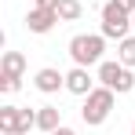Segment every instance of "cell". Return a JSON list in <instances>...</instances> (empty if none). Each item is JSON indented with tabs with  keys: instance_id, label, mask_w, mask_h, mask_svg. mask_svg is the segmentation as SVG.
Returning a JSON list of instances; mask_svg holds the SVG:
<instances>
[{
	"instance_id": "7",
	"label": "cell",
	"mask_w": 135,
	"mask_h": 135,
	"mask_svg": "<svg viewBox=\"0 0 135 135\" xmlns=\"http://www.w3.org/2000/svg\"><path fill=\"white\" fill-rule=\"evenodd\" d=\"M91 88H95V80H91L88 66H73V69L66 73V91H69V95H80V99H84Z\"/></svg>"
},
{
	"instance_id": "2",
	"label": "cell",
	"mask_w": 135,
	"mask_h": 135,
	"mask_svg": "<svg viewBox=\"0 0 135 135\" xmlns=\"http://www.w3.org/2000/svg\"><path fill=\"white\" fill-rule=\"evenodd\" d=\"M73 66H99L102 62V51H106V37L102 33H77L66 44Z\"/></svg>"
},
{
	"instance_id": "17",
	"label": "cell",
	"mask_w": 135,
	"mask_h": 135,
	"mask_svg": "<svg viewBox=\"0 0 135 135\" xmlns=\"http://www.w3.org/2000/svg\"><path fill=\"white\" fill-rule=\"evenodd\" d=\"M132 29H135V15H132Z\"/></svg>"
},
{
	"instance_id": "6",
	"label": "cell",
	"mask_w": 135,
	"mask_h": 135,
	"mask_svg": "<svg viewBox=\"0 0 135 135\" xmlns=\"http://www.w3.org/2000/svg\"><path fill=\"white\" fill-rule=\"evenodd\" d=\"M33 88L40 91V95H55L59 88H66V73H59L55 66H44V69H37Z\"/></svg>"
},
{
	"instance_id": "14",
	"label": "cell",
	"mask_w": 135,
	"mask_h": 135,
	"mask_svg": "<svg viewBox=\"0 0 135 135\" xmlns=\"http://www.w3.org/2000/svg\"><path fill=\"white\" fill-rule=\"evenodd\" d=\"M117 7H124L128 15H135V0H117Z\"/></svg>"
},
{
	"instance_id": "11",
	"label": "cell",
	"mask_w": 135,
	"mask_h": 135,
	"mask_svg": "<svg viewBox=\"0 0 135 135\" xmlns=\"http://www.w3.org/2000/svg\"><path fill=\"white\" fill-rule=\"evenodd\" d=\"M55 11H59V18H62V22H77V18L84 15V4H80V0H59V7H55Z\"/></svg>"
},
{
	"instance_id": "10",
	"label": "cell",
	"mask_w": 135,
	"mask_h": 135,
	"mask_svg": "<svg viewBox=\"0 0 135 135\" xmlns=\"http://www.w3.org/2000/svg\"><path fill=\"white\" fill-rule=\"evenodd\" d=\"M0 135H18V106H0Z\"/></svg>"
},
{
	"instance_id": "12",
	"label": "cell",
	"mask_w": 135,
	"mask_h": 135,
	"mask_svg": "<svg viewBox=\"0 0 135 135\" xmlns=\"http://www.w3.org/2000/svg\"><path fill=\"white\" fill-rule=\"evenodd\" d=\"M117 62H124V66H132V69H135V37L117 40Z\"/></svg>"
},
{
	"instance_id": "16",
	"label": "cell",
	"mask_w": 135,
	"mask_h": 135,
	"mask_svg": "<svg viewBox=\"0 0 135 135\" xmlns=\"http://www.w3.org/2000/svg\"><path fill=\"white\" fill-rule=\"evenodd\" d=\"M51 135H77V132H73V128H66V124H62V128H55V132H51Z\"/></svg>"
},
{
	"instance_id": "5",
	"label": "cell",
	"mask_w": 135,
	"mask_h": 135,
	"mask_svg": "<svg viewBox=\"0 0 135 135\" xmlns=\"http://www.w3.org/2000/svg\"><path fill=\"white\" fill-rule=\"evenodd\" d=\"M59 22H62V18H59V11H55V7H29V15H26V26H29V33H37V37L51 33Z\"/></svg>"
},
{
	"instance_id": "18",
	"label": "cell",
	"mask_w": 135,
	"mask_h": 135,
	"mask_svg": "<svg viewBox=\"0 0 135 135\" xmlns=\"http://www.w3.org/2000/svg\"><path fill=\"white\" fill-rule=\"evenodd\" d=\"M132 135H135V124H132Z\"/></svg>"
},
{
	"instance_id": "4",
	"label": "cell",
	"mask_w": 135,
	"mask_h": 135,
	"mask_svg": "<svg viewBox=\"0 0 135 135\" xmlns=\"http://www.w3.org/2000/svg\"><path fill=\"white\" fill-rule=\"evenodd\" d=\"M106 40H124V37H132V15L124 11V7H117V0H110L106 7H102V29H99Z\"/></svg>"
},
{
	"instance_id": "13",
	"label": "cell",
	"mask_w": 135,
	"mask_h": 135,
	"mask_svg": "<svg viewBox=\"0 0 135 135\" xmlns=\"http://www.w3.org/2000/svg\"><path fill=\"white\" fill-rule=\"evenodd\" d=\"M18 88H22V77H4V73H0V91H4V95H15Z\"/></svg>"
},
{
	"instance_id": "9",
	"label": "cell",
	"mask_w": 135,
	"mask_h": 135,
	"mask_svg": "<svg viewBox=\"0 0 135 135\" xmlns=\"http://www.w3.org/2000/svg\"><path fill=\"white\" fill-rule=\"evenodd\" d=\"M0 73H4V77H22V73H26V55H22V51H4Z\"/></svg>"
},
{
	"instance_id": "15",
	"label": "cell",
	"mask_w": 135,
	"mask_h": 135,
	"mask_svg": "<svg viewBox=\"0 0 135 135\" xmlns=\"http://www.w3.org/2000/svg\"><path fill=\"white\" fill-rule=\"evenodd\" d=\"M33 7H59V0H33Z\"/></svg>"
},
{
	"instance_id": "8",
	"label": "cell",
	"mask_w": 135,
	"mask_h": 135,
	"mask_svg": "<svg viewBox=\"0 0 135 135\" xmlns=\"http://www.w3.org/2000/svg\"><path fill=\"white\" fill-rule=\"evenodd\" d=\"M37 128L44 135H51L55 128H62V110H59V106H40V110H37Z\"/></svg>"
},
{
	"instance_id": "3",
	"label": "cell",
	"mask_w": 135,
	"mask_h": 135,
	"mask_svg": "<svg viewBox=\"0 0 135 135\" xmlns=\"http://www.w3.org/2000/svg\"><path fill=\"white\" fill-rule=\"evenodd\" d=\"M99 84H106L110 91H117V95H128V91L135 88V73L132 66H124V62H99Z\"/></svg>"
},
{
	"instance_id": "1",
	"label": "cell",
	"mask_w": 135,
	"mask_h": 135,
	"mask_svg": "<svg viewBox=\"0 0 135 135\" xmlns=\"http://www.w3.org/2000/svg\"><path fill=\"white\" fill-rule=\"evenodd\" d=\"M113 102H117V91H110L106 84L91 88L88 95H84V106H80V120H84L88 128H99V124H106V117H110Z\"/></svg>"
}]
</instances>
